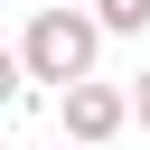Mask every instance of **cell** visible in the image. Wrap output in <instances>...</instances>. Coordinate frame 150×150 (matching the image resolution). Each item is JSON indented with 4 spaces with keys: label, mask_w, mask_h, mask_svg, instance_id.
<instances>
[{
    "label": "cell",
    "mask_w": 150,
    "mask_h": 150,
    "mask_svg": "<svg viewBox=\"0 0 150 150\" xmlns=\"http://www.w3.org/2000/svg\"><path fill=\"white\" fill-rule=\"evenodd\" d=\"M94 47H103V19H94V9H38V19L19 28V75L66 94V84L94 75Z\"/></svg>",
    "instance_id": "cell-1"
},
{
    "label": "cell",
    "mask_w": 150,
    "mask_h": 150,
    "mask_svg": "<svg viewBox=\"0 0 150 150\" xmlns=\"http://www.w3.org/2000/svg\"><path fill=\"white\" fill-rule=\"evenodd\" d=\"M56 122H66V141L103 150V141L131 122V94H122V84H103V75H84V84H66V94H56Z\"/></svg>",
    "instance_id": "cell-2"
},
{
    "label": "cell",
    "mask_w": 150,
    "mask_h": 150,
    "mask_svg": "<svg viewBox=\"0 0 150 150\" xmlns=\"http://www.w3.org/2000/svg\"><path fill=\"white\" fill-rule=\"evenodd\" d=\"M94 19H103V38H141L150 28V0H94Z\"/></svg>",
    "instance_id": "cell-3"
},
{
    "label": "cell",
    "mask_w": 150,
    "mask_h": 150,
    "mask_svg": "<svg viewBox=\"0 0 150 150\" xmlns=\"http://www.w3.org/2000/svg\"><path fill=\"white\" fill-rule=\"evenodd\" d=\"M131 122L150 131V66H141V84H131Z\"/></svg>",
    "instance_id": "cell-4"
}]
</instances>
